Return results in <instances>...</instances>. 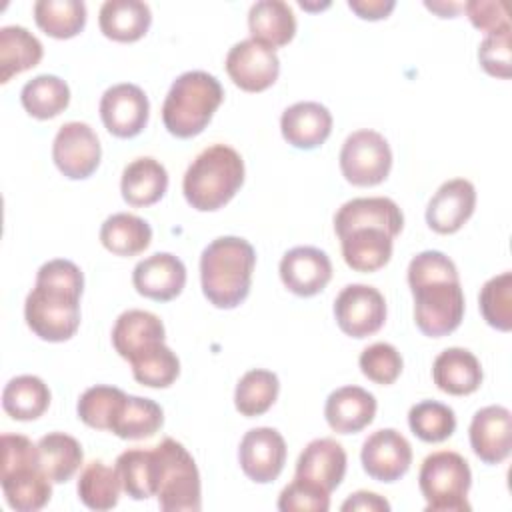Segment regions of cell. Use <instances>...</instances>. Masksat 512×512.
Segmentation results:
<instances>
[{
	"label": "cell",
	"mask_w": 512,
	"mask_h": 512,
	"mask_svg": "<svg viewBox=\"0 0 512 512\" xmlns=\"http://www.w3.org/2000/svg\"><path fill=\"white\" fill-rule=\"evenodd\" d=\"M414 322L430 338L452 334L464 318V292L456 264L438 250H424L408 264Z\"/></svg>",
	"instance_id": "6da1fadb"
},
{
	"label": "cell",
	"mask_w": 512,
	"mask_h": 512,
	"mask_svg": "<svg viewBox=\"0 0 512 512\" xmlns=\"http://www.w3.org/2000/svg\"><path fill=\"white\" fill-rule=\"evenodd\" d=\"M82 270L64 258L44 262L36 284L26 296L24 318L28 328L46 342H66L80 326Z\"/></svg>",
	"instance_id": "7a4b0ae2"
},
{
	"label": "cell",
	"mask_w": 512,
	"mask_h": 512,
	"mask_svg": "<svg viewBox=\"0 0 512 512\" xmlns=\"http://www.w3.org/2000/svg\"><path fill=\"white\" fill-rule=\"evenodd\" d=\"M256 252L240 236L212 240L200 256V282L206 300L222 310L242 304L250 292Z\"/></svg>",
	"instance_id": "3957f363"
},
{
	"label": "cell",
	"mask_w": 512,
	"mask_h": 512,
	"mask_svg": "<svg viewBox=\"0 0 512 512\" xmlns=\"http://www.w3.org/2000/svg\"><path fill=\"white\" fill-rule=\"evenodd\" d=\"M244 184V160L228 144L204 148L186 168L182 192L198 212H214L228 204Z\"/></svg>",
	"instance_id": "277c9868"
},
{
	"label": "cell",
	"mask_w": 512,
	"mask_h": 512,
	"mask_svg": "<svg viewBox=\"0 0 512 512\" xmlns=\"http://www.w3.org/2000/svg\"><path fill=\"white\" fill-rule=\"evenodd\" d=\"M0 484L16 512H36L50 502L52 480L44 472L38 444L22 434H2Z\"/></svg>",
	"instance_id": "5b68a950"
},
{
	"label": "cell",
	"mask_w": 512,
	"mask_h": 512,
	"mask_svg": "<svg viewBox=\"0 0 512 512\" xmlns=\"http://www.w3.org/2000/svg\"><path fill=\"white\" fill-rule=\"evenodd\" d=\"M224 100L222 84L204 70L180 74L162 104V122L176 138L198 136Z\"/></svg>",
	"instance_id": "8992f818"
},
{
	"label": "cell",
	"mask_w": 512,
	"mask_h": 512,
	"mask_svg": "<svg viewBox=\"0 0 512 512\" xmlns=\"http://www.w3.org/2000/svg\"><path fill=\"white\" fill-rule=\"evenodd\" d=\"M156 498L164 512H198L202 508L200 472L190 452L174 438L154 448Z\"/></svg>",
	"instance_id": "52a82bcc"
},
{
	"label": "cell",
	"mask_w": 512,
	"mask_h": 512,
	"mask_svg": "<svg viewBox=\"0 0 512 512\" xmlns=\"http://www.w3.org/2000/svg\"><path fill=\"white\" fill-rule=\"evenodd\" d=\"M472 472L464 456L452 450H438L424 458L418 472V486L426 500V512H468L466 496Z\"/></svg>",
	"instance_id": "ba28073f"
},
{
	"label": "cell",
	"mask_w": 512,
	"mask_h": 512,
	"mask_svg": "<svg viewBox=\"0 0 512 512\" xmlns=\"http://www.w3.org/2000/svg\"><path fill=\"white\" fill-rule=\"evenodd\" d=\"M392 168V150L376 130L352 132L340 150L342 176L354 186H376L384 182Z\"/></svg>",
	"instance_id": "9c48e42d"
},
{
	"label": "cell",
	"mask_w": 512,
	"mask_h": 512,
	"mask_svg": "<svg viewBox=\"0 0 512 512\" xmlns=\"http://www.w3.org/2000/svg\"><path fill=\"white\" fill-rule=\"evenodd\" d=\"M334 318L346 336H372L386 322V300L374 286L348 284L334 300Z\"/></svg>",
	"instance_id": "30bf717a"
},
{
	"label": "cell",
	"mask_w": 512,
	"mask_h": 512,
	"mask_svg": "<svg viewBox=\"0 0 512 512\" xmlns=\"http://www.w3.org/2000/svg\"><path fill=\"white\" fill-rule=\"evenodd\" d=\"M102 146L96 132L86 122H66L52 142V160L70 180L92 176L100 164Z\"/></svg>",
	"instance_id": "8fae6325"
},
{
	"label": "cell",
	"mask_w": 512,
	"mask_h": 512,
	"mask_svg": "<svg viewBox=\"0 0 512 512\" xmlns=\"http://www.w3.org/2000/svg\"><path fill=\"white\" fill-rule=\"evenodd\" d=\"M226 72L244 92H262L270 88L280 74V60L270 46L246 38L236 42L226 54Z\"/></svg>",
	"instance_id": "7c38bea8"
},
{
	"label": "cell",
	"mask_w": 512,
	"mask_h": 512,
	"mask_svg": "<svg viewBox=\"0 0 512 512\" xmlns=\"http://www.w3.org/2000/svg\"><path fill=\"white\" fill-rule=\"evenodd\" d=\"M150 116V102L144 90L130 82L110 86L100 98V118L104 128L116 138L138 136Z\"/></svg>",
	"instance_id": "4fadbf2b"
},
{
	"label": "cell",
	"mask_w": 512,
	"mask_h": 512,
	"mask_svg": "<svg viewBox=\"0 0 512 512\" xmlns=\"http://www.w3.org/2000/svg\"><path fill=\"white\" fill-rule=\"evenodd\" d=\"M360 462L372 480L390 484L408 472L412 464V446L398 430L380 428L364 440Z\"/></svg>",
	"instance_id": "5bb4252c"
},
{
	"label": "cell",
	"mask_w": 512,
	"mask_h": 512,
	"mask_svg": "<svg viewBox=\"0 0 512 512\" xmlns=\"http://www.w3.org/2000/svg\"><path fill=\"white\" fill-rule=\"evenodd\" d=\"M238 462L252 482H274L286 462V442L282 434L270 426L248 430L240 440Z\"/></svg>",
	"instance_id": "9a60e30c"
},
{
	"label": "cell",
	"mask_w": 512,
	"mask_h": 512,
	"mask_svg": "<svg viewBox=\"0 0 512 512\" xmlns=\"http://www.w3.org/2000/svg\"><path fill=\"white\" fill-rule=\"evenodd\" d=\"M280 280L296 296H316L332 278L328 254L314 246H296L280 260Z\"/></svg>",
	"instance_id": "2e32d148"
},
{
	"label": "cell",
	"mask_w": 512,
	"mask_h": 512,
	"mask_svg": "<svg viewBox=\"0 0 512 512\" xmlns=\"http://www.w3.org/2000/svg\"><path fill=\"white\" fill-rule=\"evenodd\" d=\"M476 188L466 178L446 180L430 198L426 222L438 234L458 232L474 214Z\"/></svg>",
	"instance_id": "e0dca14e"
},
{
	"label": "cell",
	"mask_w": 512,
	"mask_h": 512,
	"mask_svg": "<svg viewBox=\"0 0 512 512\" xmlns=\"http://www.w3.org/2000/svg\"><path fill=\"white\" fill-rule=\"evenodd\" d=\"M470 446L484 464H500L512 450V416L498 404L480 408L470 422Z\"/></svg>",
	"instance_id": "ac0fdd59"
},
{
	"label": "cell",
	"mask_w": 512,
	"mask_h": 512,
	"mask_svg": "<svg viewBox=\"0 0 512 512\" xmlns=\"http://www.w3.org/2000/svg\"><path fill=\"white\" fill-rule=\"evenodd\" d=\"M132 284L140 296L168 302L184 290L186 266L170 252H156L134 266Z\"/></svg>",
	"instance_id": "d6986e66"
},
{
	"label": "cell",
	"mask_w": 512,
	"mask_h": 512,
	"mask_svg": "<svg viewBox=\"0 0 512 512\" xmlns=\"http://www.w3.org/2000/svg\"><path fill=\"white\" fill-rule=\"evenodd\" d=\"M346 450L334 438H316L296 460V478L312 482L332 494L346 474Z\"/></svg>",
	"instance_id": "ffe728a7"
},
{
	"label": "cell",
	"mask_w": 512,
	"mask_h": 512,
	"mask_svg": "<svg viewBox=\"0 0 512 512\" xmlns=\"http://www.w3.org/2000/svg\"><path fill=\"white\" fill-rule=\"evenodd\" d=\"M166 330L162 320L148 310L122 312L112 328V346L128 362L150 352L158 344H164Z\"/></svg>",
	"instance_id": "44dd1931"
},
{
	"label": "cell",
	"mask_w": 512,
	"mask_h": 512,
	"mask_svg": "<svg viewBox=\"0 0 512 512\" xmlns=\"http://www.w3.org/2000/svg\"><path fill=\"white\" fill-rule=\"evenodd\" d=\"M280 130L284 140L298 150L322 146L332 132V114L320 102H296L282 112Z\"/></svg>",
	"instance_id": "7402d4cb"
},
{
	"label": "cell",
	"mask_w": 512,
	"mask_h": 512,
	"mask_svg": "<svg viewBox=\"0 0 512 512\" xmlns=\"http://www.w3.org/2000/svg\"><path fill=\"white\" fill-rule=\"evenodd\" d=\"M340 248L344 262L356 272H376L392 258L394 236L378 226H356L342 234Z\"/></svg>",
	"instance_id": "603a6c76"
},
{
	"label": "cell",
	"mask_w": 512,
	"mask_h": 512,
	"mask_svg": "<svg viewBox=\"0 0 512 512\" xmlns=\"http://www.w3.org/2000/svg\"><path fill=\"white\" fill-rule=\"evenodd\" d=\"M376 398L360 386H342L330 392L324 404V418L338 434H356L376 416Z\"/></svg>",
	"instance_id": "cb8c5ba5"
},
{
	"label": "cell",
	"mask_w": 512,
	"mask_h": 512,
	"mask_svg": "<svg viewBox=\"0 0 512 512\" xmlns=\"http://www.w3.org/2000/svg\"><path fill=\"white\" fill-rule=\"evenodd\" d=\"M356 226H378L396 238L402 232L404 214L398 204L386 196L352 198L334 214V232L342 234Z\"/></svg>",
	"instance_id": "d4e9b609"
},
{
	"label": "cell",
	"mask_w": 512,
	"mask_h": 512,
	"mask_svg": "<svg viewBox=\"0 0 512 512\" xmlns=\"http://www.w3.org/2000/svg\"><path fill=\"white\" fill-rule=\"evenodd\" d=\"M480 360L466 348H446L432 364V380L438 390L452 396H468L482 384Z\"/></svg>",
	"instance_id": "484cf974"
},
{
	"label": "cell",
	"mask_w": 512,
	"mask_h": 512,
	"mask_svg": "<svg viewBox=\"0 0 512 512\" xmlns=\"http://www.w3.org/2000/svg\"><path fill=\"white\" fill-rule=\"evenodd\" d=\"M168 190L166 168L150 156H140L126 164L120 178V192L130 206L156 204Z\"/></svg>",
	"instance_id": "4316f807"
},
{
	"label": "cell",
	"mask_w": 512,
	"mask_h": 512,
	"mask_svg": "<svg viewBox=\"0 0 512 512\" xmlns=\"http://www.w3.org/2000/svg\"><path fill=\"white\" fill-rule=\"evenodd\" d=\"M152 24V12L140 0H106L100 6L98 26L102 34L116 42L140 40Z\"/></svg>",
	"instance_id": "83f0119b"
},
{
	"label": "cell",
	"mask_w": 512,
	"mask_h": 512,
	"mask_svg": "<svg viewBox=\"0 0 512 512\" xmlns=\"http://www.w3.org/2000/svg\"><path fill=\"white\" fill-rule=\"evenodd\" d=\"M248 28L254 40L276 50L294 38L296 16L282 0H258L250 6Z\"/></svg>",
	"instance_id": "f1b7e54d"
},
{
	"label": "cell",
	"mask_w": 512,
	"mask_h": 512,
	"mask_svg": "<svg viewBox=\"0 0 512 512\" xmlns=\"http://www.w3.org/2000/svg\"><path fill=\"white\" fill-rule=\"evenodd\" d=\"M102 246L116 256H136L144 252L152 242L150 224L128 212L108 216L100 226Z\"/></svg>",
	"instance_id": "f546056e"
},
{
	"label": "cell",
	"mask_w": 512,
	"mask_h": 512,
	"mask_svg": "<svg viewBox=\"0 0 512 512\" xmlns=\"http://www.w3.org/2000/svg\"><path fill=\"white\" fill-rule=\"evenodd\" d=\"M44 56L42 42L24 26L0 28V82L34 68Z\"/></svg>",
	"instance_id": "4dcf8cb0"
},
{
	"label": "cell",
	"mask_w": 512,
	"mask_h": 512,
	"mask_svg": "<svg viewBox=\"0 0 512 512\" xmlns=\"http://www.w3.org/2000/svg\"><path fill=\"white\" fill-rule=\"evenodd\" d=\"M50 406V390L42 378L34 374H22L12 380L2 390L4 412L20 422L40 418Z\"/></svg>",
	"instance_id": "1f68e13d"
},
{
	"label": "cell",
	"mask_w": 512,
	"mask_h": 512,
	"mask_svg": "<svg viewBox=\"0 0 512 512\" xmlns=\"http://www.w3.org/2000/svg\"><path fill=\"white\" fill-rule=\"evenodd\" d=\"M164 424V412L158 402L142 396H126L110 432L122 440H144L154 436Z\"/></svg>",
	"instance_id": "d6a6232c"
},
{
	"label": "cell",
	"mask_w": 512,
	"mask_h": 512,
	"mask_svg": "<svg viewBox=\"0 0 512 512\" xmlns=\"http://www.w3.org/2000/svg\"><path fill=\"white\" fill-rule=\"evenodd\" d=\"M44 472L54 484L68 482L82 466L84 452L80 442L64 432H50L38 440Z\"/></svg>",
	"instance_id": "836d02e7"
},
{
	"label": "cell",
	"mask_w": 512,
	"mask_h": 512,
	"mask_svg": "<svg viewBox=\"0 0 512 512\" xmlns=\"http://www.w3.org/2000/svg\"><path fill=\"white\" fill-rule=\"evenodd\" d=\"M20 102L30 116L48 120L68 108L70 88L54 74H40L22 86Z\"/></svg>",
	"instance_id": "e575fe53"
},
{
	"label": "cell",
	"mask_w": 512,
	"mask_h": 512,
	"mask_svg": "<svg viewBox=\"0 0 512 512\" xmlns=\"http://www.w3.org/2000/svg\"><path fill=\"white\" fill-rule=\"evenodd\" d=\"M34 20L44 34L68 40L84 30L86 4L80 0H38L34 4Z\"/></svg>",
	"instance_id": "d590c367"
},
{
	"label": "cell",
	"mask_w": 512,
	"mask_h": 512,
	"mask_svg": "<svg viewBox=\"0 0 512 512\" xmlns=\"http://www.w3.org/2000/svg\"><path fill=\"white\" fill-rule=\"evenodd\" d=\"M78 498L80 502L96 512L112 510L120 498V478L116 468L106 466L102 460H92L84 466L78 478Z\"/></svg>",
	"instance_id": "8d00e7d4"
},
{
	"label": "cell",
	"mask_w": 512,
	"mask_h": 512,
	"mask_svg": "<svg viewBox=\"0 0 512 512\" xmlns=\"http://www.w3.org/2000/svg\"><path fill=\"white\" fill-rule=\"evenodd\" d=\"M122 490L132 500H146L156 496V460L154 450L130 448L124 450L114 464Z\"/></svg>",
	"instance_id": "74e56055"
},
{
	"label": "cell",
	"mask_w": 512,
	"mask_h": 512,
	"mask_svg": "<svg viewBox=\"0 0 512 512\" xmlns=\"http://www.w3.org/2000/svg\"><path fill=\"white\" fill-rule=\"evenodd\" d=\"M280 392L278 376L264 368L248 370L236 384L234 390V406L236 410L246 416H262L272 408Z\"/></svg>",
	"instance_id": "f35d334b"
},
{
	"label": "cell",
	"mask_w": 512,
	"mask_h": 512,
	"mask_svg": "<svg viewBox=\"0 0 512 512\" xmlns=\"http://www.w3.org/2000/svg\"><path fill=\"white\" fill-rule=\"evenodd\" d=\"M128 394H124L116 386L96 384L82 392L76 404L78 418L96 430H110L114 418L118 416L124 400Z\"/></svg>",
	"instance_id": "ab89813d"
},
{
	"label": "cell",
	"mask_w": 512,
	"mask_h": 512,
	"mask_svg": "<svg viewBox=\"0 0 512 512\" xmlns=\"http://www.w3.org/2000/svg\"><path fill=\"white\" fill-rule=\"evenodd\" d=\"M408 426L422 442H444L456 430L454 410L436 400H422L408 412Z\"/></svg>",
	"instance_id": "60d3db41"
},
{
	"label": "cell",
	"mask_w": 512,
	"mask_h": 512,
	"mask_svg": "<svg viewBox=\"0 0 512 512\" xmlns=\"http://www.w3.org/2000/svg\"><path fill=\"white\" fill-rule=\"evenodd\" d=\"M480 312L488 326L510 332L512 330V272H502L484 282L480 296Z\"/></svg>",
	"instance_id": "b9f144b4"
},
{
	"label": "cell",
	"mask_w": 512,
	"mask_h": 512,
	"mask_svg": "<svg viewBox=\"0 0 512 512\" xmlns=\"http://www.w3.org/2000/svg\"><path fill=\"white\" fill-rule=\"evenodd\" d=\"M130 366L134 380L148 388H168L180 376V360L166 344H158L150 352L138 356Z\"/></svg>",
	"instance_id": "7bdbcfd3"
},
{
	"label": "cell",
	"mask_w": 512,
	"mask_h": 512,
	"mask_svg": "<svg viewBox=\"0 0 512 512\" xmlns=\"http://www.w3.org/2000/svg\"><path fill=\"white\" fill-rule=\"evenodd\" d=\"M362 374L382 386L394 384L402 374V356L400 352L388 342H374L366 346L358 358Z\"/></svg>",
	"instance_id": "ee69618b"
},
{
	"label": "cell",
	"mask_w": 512,
	"mask_h": 512,
	"mask_svg": "<svg viewBox=\"0 0 512 512\" xmlns=\"http://www.w3.org/2000/svg\"><path fill=\"white\" fill-rule=\"evenodd\" d=\"M280 512H328L330 494L320 486L296 478L278 496Z\"/></svg>",
	"instance_id": "f6af8a7d"
},
{
	"label": "cell",
	"mask_w": 512,
	"mask_h": 512,
	"mask_svg": "<svg viewBox=\"0 0 512 512\" xmlns=\"http://www.w3.org/2000/svg\"><path fill=\"white\" fill-rule=\"evenodd\" d=\"M480 66L496 78H510V26L498 32H490L478 46Z\"/></svg>",
	"instance_id": "bcb514c9"
},
{
	"label": "cell",
	"mask_w": 512,
	"mask_h": 512,
	"mask_svg": "<svg viewBox=\"0 0 512 512\" xmlns=\"http://www.w3.org/2000/svg\"><path fill=\"white\" fill-rule=\"evenodd\" d=\"M466 16L470 18L472 26H476L478 30L490 34V32H498L502 28H508V16H506V8L502 2H492V0H472L464 4Z\"/></svg>",
	"instance_id": "7dc6e473"
},
{
	"label": "cell",
	"mask_w": 512,
	"mask_h": 512,
	"mask_svg": "<svg viewBox=\"0 0 512 512\" xmlns=\"http://www.w3.org/2000/svg\"><path fill=\"white\" fill-rule=\"evenodd\" d=\"M340 510L342 512H356V510H360V512H390V502L376 492L358 490L342 502Z\"/></svg>",
	"instance_id": "c3c4849f"
},
{
	"label": "cell",
	"mask_w": 512,
	"mask_h": 512,
	"mask_svg": "<svg viewBox=\"0 0 512 512\" xmlns=\"http://www.w3.org/2000/svg\"><path fill=\"white\" fill-rule=\"evenodd\" d=\"M348 8L362 20H382L396 8L394 0H348Z\"/></svg>",
	"instance_id": "681fc988"
},
{
	"label": "cell",
	"mask_w": 512,
	"mask_h": 512,
	"mask_svg": "<svg viewBox=\"0 0 512 512\" xmlns=\"http://www.w3.org/2000/svg\"><path fill=\"white\" fill-rule=\"evenodd\" d=\"M426 8H430L432 12H436L440 18H452L460 8H464V4H446V2H426Z\"/></svg>",
	"instance_id": "f907efd6"
}]
</instances>
